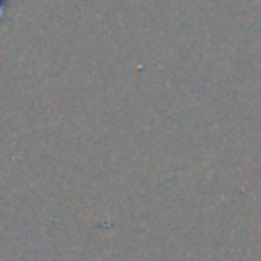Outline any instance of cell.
Returning <instances> with one entry per match:
<instances>
[{"instance_id": "6da1fadb", "label": "cell", "mask_w": 261, "mask_h": 261, "mask_svg": "<svg viewBox=\"0 0 261 261\" xmlns=\"http://www.w3.org/2000/svg\"><path fill=\"white\" fill-rule=\"evenodd\" d=\"M4 4H6V0H0V14H2V8H4Z\"/></svg>"}]
</instances>
